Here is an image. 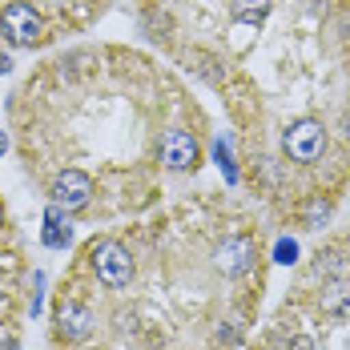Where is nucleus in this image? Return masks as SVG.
<instances>
[{"instance_id": "17", "label": "nucleus", "mask_w": 350, "mask_h": 350, "mask_svg": "<svg viewBox=\"0 0 350 350\" xmlns=\"http://www.w3.org/2000/svg\"><path fill=\"white\" fill-rule=\"evenodd\" d=\"M0 221H4V210H0Z\"/></svg>"}, {"instance_id": "2", "label": "nucleus", "mask_w": 350, "mask_h": 350, "mask_svg": "<svg viewBox=\"0 0 350 350\" xmlns=\"http://www.w3.org/2000/svg\"><path fill=\"white\" fill-rule=\"evenodd\" d=\"M0 29H4V36L12 40V44H25V49H33L36 40L44 36V21L33 12V4H8L4 12H0Z\"/></svg>"}, {"instance_id": "16", "label": "nucleus", "mask_w": 350, "mask_h": 350, "mask_svg": "<svg viewBox=\"0 0 350 350\" xmlns=\"http://www.w3.org/2000/svg\"><path fill=\"white\" fill-rule=\"evenodd\" d=\"M0 153H4V133H0Z\"/></svg>"}, {"instance_id": "13", "label": "nucleus", "mask_w": 350, "mask_h": 350, "mask_svg": "<svg viewBox=\"0 0 350 350\" xmlns=\"http://www.w3.org/2000/svg\"><path fill=\"white\" fill-rule=\"evenodd\" d=\"M286 350H318V347L310 342V338H294V342H290Z\"/></svg>"}, {"instance_id": "8", "label": "nucleus", "mask_w": 350, "mask_h": 350, "mask_svg": "<svg viewBox=\"0 0 350 350\" xmlns=\"http://www.w3.org/2000/svg\"><path fill=\"white\" fill-rule=\"evenodd\" d=\"M322 310L326 314H350V286L334 282L330 290H322Z\"/></svg>"}, {"instance_id": "9", "label": "nucleus", "mask_w": 350, "mask_h": 350, "mask_svg": "<svg viewBox=\"0 0 350 350\" xmlns=\"http://www.w3.org/2000/svg\"><path fill=\"white\" fill-rule=\"evenodd\" d=\"M61 330H65L69 338H85V334H89V310H85V306H65V310H61Z\"/></svg>"}, {"instance_id": "10", "label": "nucleus", "mask_w": 350, "mask_h": 350, "mask_svg": "<svg viewBox=\"0 0 350 350\" xmlns=\"http://www.w3.org/2000/svg\"><path fill=\"white\" fill-rule=\"evenodd\" d=\"M266 12H270V0H234V16L245 25H258Z\"/></svg>"}, {"instance_id": "7", "label": "nucleus", "mask_w": 350, "mask_h": 350, "mask_svg": "<svg viewBox=\"0 0 350 350\" xmlns=\"http://www.w3.org/2000/svg\"><path fill=\"white\" fill-rule=\"evenodd\" d=\"M44 245H53V250H65V245L72 242V230L69 221H61V206H53V210L44 213Z\"/></svg>"}, {"instance_id": "6", "label": "nucleus", "mask_w": 350, "mask_h": 350, "mask_svg": "<svg viewBox=\"0 0 350 350\" xmlns=\"http://www.w3.org/2000/svg\"><path fill=\"white\" fill-rule=\"evenodd\" d=\"M250 262H254L250 238H230V242L217 245V270L221 274H242V270H250Z\"/></svg>"}, {"instance_id": "5", "label": "nucleus", "mask_w": 350, "mask_h": 350, "mask_svg": "<svg viewBox=\"0 0 350 350\" xmlns=\"http://www.w3.org/2000/svg\"><path fill=\"white\" fill-rule=\"evenodd\" d=\"M161 161H165L170 170H189V165H198V137H193L189 129H170V133L161 137Z\"/></svg>"}, {"instance_id": "11", "label": "nucleus", "mask_w": 350, "mask_h": 350, "mask_svg": "<svg viewBox=\"0 0 350 350\" xmlns=\"http://www.w3.org/2000/svg\"><path fill=\"white\" fill-rule=\"evenodd\" d=\"M274 258H278L282 266H290V262L298 258V242H290V238H282V242L274 245Z\"/></svg>"}, {"instance_id": "3", "label": "nucleus", "mask_w": 350, "mask_h": 350, "mask_svg": "<svg viewBox=\"0 0 350 350\" xmlns=\"http://www.w3.org/2000/svg\"><path fill=\"white\" fill-rule=\"evenodd\" d=\"M282 145H286V153H290L294 161H318L322 149H326V133H322L318 121H294V125L286 129Z\"/></svg>"}, {"instance_id": "4", "label": "nucleus", "mask_w": 350, "mask_h": 350, "mask_svg": "<svg viewBox=\"0 0 350 350\" xmlns=\"http://www.w3.org/2000/svg\"><path fill=\"white\" fill-rule=\"evenodd\" d=\"M89 198H93V181L81 170H65L53 181V206H61V210H81V206H89Z\"/></svg>"}, {"instance_id": "15", "label": "nucleus", "mask_w": 350, "mask_h": 350, "mask_svg": "<svg viewBox=\"0 0 350 350\" xmlns=\"http://www.w3.org/2000/svg\"><path fill=\"white\" fill-rule=\"evenodd\" d=\"M8 69H12V61H8V57L0 53V72H8Z\"/></svg>"}, {"instance_id": "12", "label": "nucleus", "mask_w": 350, "mask_h": 350, "mask_svg": "<svg viewBox=\"0 0 350 350\" xmlns=\"http://www.w3.org/2000/svg\"><path fill=\"white\" fill-rule=\"evenodd\" d=\"M217 161H221V174L230 177V181H238V170H234V157H230L226 141H217Z\"/></svg>"}, {"instance_id": "1", "label": "nucleus", "mask_w": 350, "mask_h": 350, "mask_svg": "<svg viewBox=\"0 0 350 350\" xmlns=\"http://www.w3.org/2000/svg\"><path fill=\"white\" fill-rule=\"evenodd\" d=\"M89 258H93V270H97V278L105 282V286H129L133 258H129V250L121 242H93Z\"/></svg>"}, {"instance_id": "14", "label": "nucleus", "mask_w": 350, "mask_h": 350, "mask_svg": "<svg viewBox=\"0 0 350 350\" xmlns=\"http://www.w3.org/2000/svg\"><path fill=\"white\" fill-rule=\"evenodd\" d=\"M326 213H330V206H314L310 210V221H326Z\"/></svg>"}]
</instances>
